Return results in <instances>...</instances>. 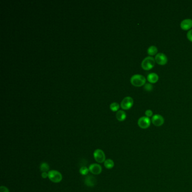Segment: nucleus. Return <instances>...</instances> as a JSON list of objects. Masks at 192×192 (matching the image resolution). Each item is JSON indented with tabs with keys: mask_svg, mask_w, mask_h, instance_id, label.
I'll list each match as a JSON object with an SVG mask.
<instances>
[{
	"mask_svg": "<svg viewBox=\"0 0 192 192\" xmlns=\"http://www.w3.org/2000/svg\"><path fill=\"white\" fill-rule=\"evenodd\" d=\"M85 184L89 187H94L97 183L96 178L92 175H88L85 179Z\"/></svg>",
	"mask_w": 192,
	"mask_h": 192,
	"instance_id": "9d476101",
	"label": "nucleus"
},
{
	"mask_svg": "<svg viewBox=\"0 0 192 192\" xmlns=\"http://www.w3.org/2000/svg\"><path fill=\"white\" fill-rule=\"evenodd\" d=\"M39 169L42 173H47L49 171L50 166L47 162H42L40 164Z\"/></svg>",
	"mask_w": 192,
	"mask_h": 192,
	"instance_id": "dca6fc26",
	"label": "nucleus"
},
{
	"mask_svg": "<svg viewBox=\"0 0 192 192\" xmlns=\"http://www.w3.org/2000/svg\"><path fill=\"white\" fill-rule=\"evenodd\" d=\"M94 158L97 162L98 163H103L106 161V155L103 150L97 149L93 153Z\"/></svg>",
	"mask_w": 192,
	"mask_h": 192,
	"instance_id": "20e7f679",
	"label": "nucleus"
},
{
	"mask_svg": "<svg viewBox=\"0 0 192 192\" xmlns=\"http://www.w3.org/2000/svg\"><path fill=\"white\" fill-rule=\"evenodd\" d=\"M131 83L135 87H141L146 84V78L141 74H134L130 79Z\"/></svg>",
	"mask_w": 192,
	"mask_h": 192,
	"instance_id": "f257e3e1",
	"label": "nucleus"
},
{
	"mask_svg": "<svg viewBox=\"0 0 192 192\" xmlns=\"http://www.w3.org/2000/svg\"><path fill=\"white\" fill-rule=\"evenodd\" d=\"M89 171L94 175H99L102 172V167L99 164L92 163L89 167Z\"/></svg>",
	"mask_w": 192,
	"mask_h": 192,
	"instance_id": "6e6552de",
	"label": "nucleus"
},
{
	"mask_svg": "<svg viewBox=\"0 0 192 192\" xmlns=\"http://www.w3.org/2000/svg\"><path fill=\"white\" fill-rule=\"evenodd\" d=\"M155 61L159 65H164L167 64L168 62V59L167 56L163 53H159L155 57Z\"/></svg>",
	"mask_w": 192,
	"mask_h": 192,
	"instance_id": "0eeeda50",
	"label": "nucleus"
},
{
	"mask_svg": "<svg viewBox=\"0 0 192 192\" xmlns=\"http://www.w3.org/2000/svg\"><path fill=\"white\" fill-rule=\"evenodd\" d=\"M110 108L112 111L116 112L119 109L120 105L117 103H112L110 105Z\"/></svg>",
	"mask_w": 192,
	"mask_h": 192,
	"instance_id": "a211bd4d",
	"label": "nucleus"
},
{
	"mask_svg": "<svg viewBox=\"0 0 192 192\" xmlns=\"http://www.w3.org/2000/svg\"><path fill=\"white\" fill-rule=\"evenodd\" d=\"M187 39L191 41L192 42V29L189 30L187 34Z\"/></svg>",
	"mask_w": 192,
	"mask_h": 192,
	"instance_id": "412c9836",
	"label": "nucleus"
},
{
	"mask_svg": "<svg viewBox=\"0 0 192 192\" xmlns=\"http://www.w3.org/2000/svg\"><path fill=\"white\" fill-rule=\"evenodd\" d=\"M158 53V48L155 46H150L147 50V53L150 57L156 55Z\"/></svg>",
	"mask_w": 192,
	"mask_h": 192,
	"instance_id": "4468645a",
	"label": "nucleus"
},
{
	"mask_svg": "<svg viewBox=\"0 0 192 192\" xmlns=\"http://www.w3.org/2000/svg\"><path fill=\"white\" fill-rule=\"evenodd\" d=\"M151 121L149 117L146 116L140 117L138 121V124L140 128L143 129H148L150 125Z\"/></svg>",
	"mask_w": 192,
	"mask_h": 192,
	"instance_id": "423d86ee",
	"label": "nucleus"
},
{
	"mask_svg": "<svg viewBox=\"0 0 192 192\" xmlns=\"http://www.w3.org/2000/svg\"><path fill=\"white\" fill-rule=\"evenodd\" d=\"M134 100L130 96L125 97L121 103V108L124 110H129L133 106Z\"/></svg>",
	"mask_w": 192,
	"mask_h": 192,
	"instance_id": "39448f33",
	"label": "nucleus"
},
{
	"mask_svg": "<svg viewBox=\"0 0 192 192\" xmlns=\"http://www.w3.org/2000/svg\"><path fill=\"white\" fill-rule=\"evenodd\" d=\"M89 172V168H87L86 166H82L80 169V173L82 175L86 176L88 174Z\"/></svg>",
	"mask_w": 192,
	"mask_h": 192,
	"instance_id": "f3484780",
	"label": "nucleus"
},
{
	"mask_svg": "<svg viewBox=\"0 0 192 192\" xmlns=\"http://www.w3.org/2000/svg\"><path fill=\"white\" fill-rule=\"evenodd\" d=\"M144 89L147 91H151L153 90V87L152 86V85L151 83H146L144 85Z\"/></svg>",
	"mask_w": 192,
	"mask_h": 192,
	"instance_id": "6ab92c4d",
	"label": "nucleus"
},
{
	"mask_svg": "<svg viewBox=\"0 0 192 192\" xmlns=\"http://www.w3.org/2000/svg\"><path fill=\"white\" fill-rule=\"evenodd\" d=\"M145 115H146V117H152L153 115V112L150 110V109H148L145 112Z\"/></svg>",
	"mask_w": 192,
	"mask_h": 192,
	"instance_id": "aec40b11",
	"label": "nucleus"
},
{
	"mask_svg": "<svg viewBox=\"0 0 192 192\" xmlns=\"http://www.w3.org/2000/svg\"><path fill=\"white\" fill-rule=\"evenodd\" d=\"M48 178L52 182L59 183L62 180V175L57 170H50L48 172Z\"/></svg>",
	"mask_w": 192,
	"mask_h": 192,
	"instance_id": "7ed1b4c3",
	"label": "nucleus"
},
{
	"mask_svg": "<svg viewBox=\"0 0 192 192\" xmlns=\"http://www.w3.org/2000/svg\"><path fill=\"white\" fill-rule=\"evenodd\" d=\"M159 76L155 73H149L147 76V80L150 83H155L159 81Z\"/></svg>",
	"mask_w": 192,
	"mask_h": 192,
	"instance_id": "f8f14e48",
	"label": "nucleus"
},
{
	"mask_svg": "<svg viewBox=\"0 0 192 192\" xmlns=\"http://www.w3.org/2000/svg\"><path fill=\"white\" fill-rule=\"evenodd\" d=\"M116 118L117 120L120 122L124 121L125 120L126 118V114L124 111H122V110L118 111L116 113Z\"/></svg>",
	"mask_w": 192,
	"mask_h": 192,
	"instance_id": "ddd939ff",
	"label": "nucleus"
},
{
	"mask_svg": "<svg viewBox=\"0 0 192 192\" xmlns=\"http://www.w3.org/2000/svg\"><path fill=\"white\" fill-rule=\"evenodd\" d=\"M104 166L107 169H111L113 168L115 166V163L114 161L111 159H107L105 161V162H104Z\"/></svg>",
	"mask_w": 192,
	"mask_h": 192,
	"instance_id": "2eb2a0df",
	"label": "nucleus"
},
{
	"mask_svg": "<svg viewBox=\"0 0 192 192\" xmlns=\"http://www.w3.org/2000/svg\"><path fill=\"white\" fill-rule=\"evenodd\" d=\"M0 192H10L9 189L5 186H1L0 187Z\"/></svg>",
	"mask_w": 192,
	"mask_h": 192,
	"instance_id": "4be33fe9",
	"label": "nucleus"
},
{
	"mask_svg": "<svg viewBox=\"0 0 192 192\" xmlns=\"http://www.w3.org/2000/svg\"><path fill=\"white\" fill-rule=\"evenodd\" d=\"M156 64V61L154 58L152 57H147L144 58L142 61L141 66V68L145 71H149L154 67Z\"/></svg>",
	"mask_w": 192,
	"mask_h": 192,
	"instance_id": "f03ea898",
	"label": "nucleus"
},
{
	"mask_svg": "<svg viewBox=\"0 0 192 192\" xmlns=\"http://www.w3.org/2000/svg\"><path fill=\"white\" fill-rule=\"evenodd\" d=\"M180 27L182 30L188 31L191 29L192 27V20L185 19L183 20L180 23Z\"/></svg>",
	"mask_w": 192,
	"mask_h": 192,
	"instance_id": "9b49d317",
	"label": "nucleus"
},
{
	"mask_svg": "<svg viewBox=\"0 0 192 192\" xmlns=\"http://www.w3.org/2000/svg\"><path fill=\"white\" fill-rule=\"evenodd\" d=\"M151 121L154 126L159 127L163 125L164 120L162 115H155L152 117Z\"/></svg>",
	"mask_w": 192,
	"mask_h": 192,
	"instance_id": "1a4fd4ad",
	"label": "nucleus"
},
{
	"mask_svg": "<svg viewBox=\"0 0 192 192\" xmlns=\"http://www.w3.org/2000/svg\"><path fill=\"white\" fill-rule=\"evenodd\" d=\"M41 176L43 179H46L48 178V173H41Z\"/></svg>",
	"mask_w": 192,
	"mask_h": 192,
	"instance_id": "5701e85b",
	"label": "nucleus"
}]
</instances>
